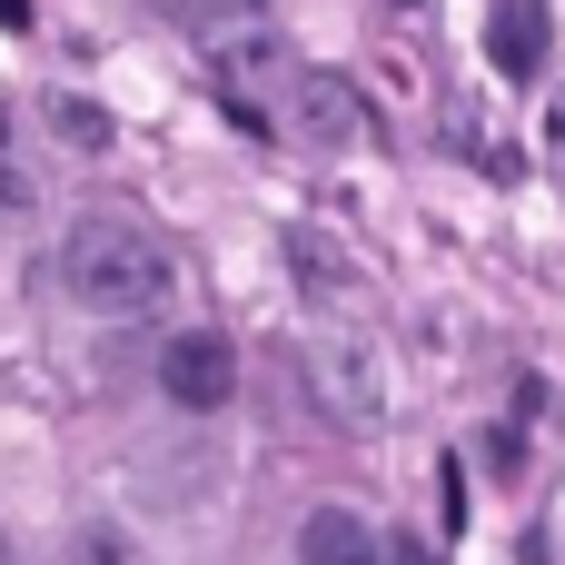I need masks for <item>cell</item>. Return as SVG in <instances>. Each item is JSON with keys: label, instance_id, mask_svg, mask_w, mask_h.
Returning <instances> with one entry per match:
<instances>
[{"label": "cell", "instance_id": "cell-1", "mask_svg": "<svg viewBox=\"0 0 565 565\" xmlns=\"http://www.w3.org/2000/svg\"><path fill=\"white\" fill-rule=\"evenodd\" d=\"M60 278H70V298L99 308V318H149V308L169 298V248H159L139 218H79V228L60 238Z\"/></svg>", "mask_w": 565, "mask_h": 565}, {"label": "cell", "instance_id": "cell-2", "mask_svg": "<svg viewBox=\"0 0 565 565\" xmlns=\"http://www.w3.org/2000/svg\"><path fill=\"white\" fill-rule=\"evenodd\" d=\"M209 70H218V89H228V109H238V119H278L308 60H298L268 20L248 10V20H218V30H209Z\"/></svg>", "mask_w": 565, "mask_h": 565}, {"label": "cell", "instance_id": "cell-3", "mask_svg": "<svg viewBox=\"0 0 565 565\" xmlns=\"http://www.w3.org/2000/svg\"><path fill=\"white\" fill-rule=\"evenodd\" d=\"M159 387H169V407L209 417V407L238 397V348H228L218 328H179V338L159 348Z\"/></svg>", "mask_w": 565, "mask_h": 565}, {"label": "cell", "instance_id": "cell-4", "mask_svg": "<svg viewBox=\"0 0 565 565\" xmlns=\"http://www.w3.org/2000/svg\"><path fill=\"white\" fill-rule=\"evenodd\" d=\"M308 377L338 407V427H377L387 417V387H377V358L358 348V328H318L308 338Z\"/></svg>", "mask_w": 565, "mask_h": 565}, {"label": "cell", "instance_id": "cell-5", "mask_svg": "<svg viewBox=\"0 0 565 565\" xmlns=\"http://www.w3.org/2000/svg\"><path fill=\"white\" fill-rule=\"evenodd\" d=\"M298 139H318V149H348L358 139V79H338V70H298V89H288V109H278Z\"/></svg>", "mask_w": 565, "mask_h": 565}, {"label": "cell", "instance_id": "cell-6", "mask_svg": "<svg viewBox=\"0 0 565 565\" xmlns=\"http://www.w3.org/2000/svg\"><path fill=\"white\" fill-rule=\"evenodd\" d=\"M487 60H497V79H536L546 70V0H497L487 10Z\"/></svg>", "mask_w": 565, "mask_h": 565}, {"label": "cell", "instance_id": "cell-7", "mask_svg": "<svg viewBox=\"0 0 565 565\" xmlns=\"http://www.w3.org/2000/svg\"><path fill=\"white\" fill-rule=\"evenodd\" d=\"M298 565H387V546H377L348 507H318V516L298 526Z\"/></svg>", "mask_w": 565, "mask_h": 565}, {"label": "cell", "instance_id": "cell-8", "mask_svg": "<svg viewBox=\"0 0 565 565\" xmlns=\"http://www.w3.org/2000/svg\"><path fill=\"white\" fill-rule=\"evenodd\" d=\"M50 139L60 149H109V109L79 99V89H50Z\"/></svg>", "mask_w": 565, "mask_h": 565}, {"label": "cell", "instance_id": "cell-9", "mask_svg": "<svg viewBox=\"0 0 565 565\" xmlns=\"http://www.w3.org/2000/svg\"><path fill=\"white\" fill-rule=\"evenodd\" d=\"M70 565H129V546H119L109 526H79V536H70Z\"/></svg>", "mask_w": 565, "mask_h": 565}, {"label": "cell", "instance_id": "cell-10", "mask_svg": "<svg viewBox=\"0 0 565 565\" xmlns=\"http://www.w3.org/2000/svg\"><path fill=\"white\" fill-rule=\"evenodd\" d=\"M0 209H20V169H10V109H0Z\"/></svg>", "mask_w": 565, "mask_h": 565}, {"label": "cell", "instance_id": "cell-11", "mask_svg": "<svg viewBox=\"0 0 565 565\" xmlns=\"http://www.w3.org/2000/svg\"><path fill=\"white\" fill-rule=\"evenodd\" d=\"M546 159L565 169V89H556V109H546Z\"/></svg>", "mask_w": 565, "mask_h": 565}, {"label": "cell", "instance_id": "cell-12", "mask_svg": "<svg viewBox=\"0 0 565 565\" xmlns=\"http://www.w3.org/2000/svg\"><path fill=\"white\" fill-rule=\"evenodd\" d=\"M30 20H40L30 0H0V30H30Z\"/></svg>", "mask_w": 565, "mask_h": 565}, {"label": "cell", "instance_id": "cell-13", "mask_svg": "<svg viewBox=\"0 0 565 565\" xmlns=\"http://www.w3.org/2000/svg\"><path fill=\"white\" fill-rule=\"evenodd\" d=\"M387 565H437V556L427 546H387Z\"/></svg>", "mask_w": 565, "mask_h": 565}]
</instances>
